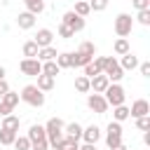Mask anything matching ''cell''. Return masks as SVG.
Instances as JSON below:
<instances>
[{
	"label": "cell",
	"instance_id": "cell-41",
	"mask_svg": "<svg viewBox=\"0 0 150 150\" xmlns=\"http://www.w3.org/2000/svg\"><path fill=\"white\" fill-rule=\"evenodd\" d=\"M143 143L150 145V131H148V129H145V134H143Z\"/></svg>",
	"mask_w": 150,
	"mask_h": 150
},
{
	"label": "cell",
	"instance_id": "cell-26",
	"mask_svg": "<svg viewBox=\"0 0 150 150\" xmlns=\"http://www.w3.org/2000/svg\"><path fill=\"white\" fill-rule=\"evenodd\" d=\"M112 117H115V122H124L127 117H129V108L122 103V105H115L112 108Z\"/></svg>",
	"mask_w": 150,
	"mask_h": 150
},
{
	"label": "cell",
	"instance_id": "cell-3",
	"mask_svg": "<svg viewBox=\"0 0 150 150\" xmlns=\"http://www.w3.org/2000/svg\"><path fill=\"white\" fill-rule=\"evenodd\" d=\"M103 98L108 101V105L115 108V105H122L127 96H124V89H122L117 82H110V84L105 87V91H103Z\"/></svg>",
	"mask_w": 150,
	"mask_h": 150
},
{
	"label": "cell",
	"instance_id": "cell-17",
	"mask_svg": "<svg viewBox=\"0 0 150 150\" xmlns=\"http://www.w3.org/2000/svg\"><path fill=\"white\" fill-rule=\"evenodd\" d=\"M54 80H56V77L40 73V75H38V84H35V87H38L40 91H49V89H54Z\"/></svg>",
	"mask_w": 150,
	"mask_h": 150
},
{
	"label": "cell",
	"instance_id": "cell-4",
	"mask_svg": "<svg viewBox=\"0 0 150 150\" xmlns=\"http://www.w3.org/2000/svg\"><path fill=\"white\" fill-rule=\"evenodd\" d=\"M131 28H134V19H131V14H117V19H115V33L120 35V38H127L129 33H131Z\"/></svg>",
	"mask_w": 150,
	"mask_h": 150
},
{
	"label": "cell",
	"instance_id": "cell-19",
	"mask_svg": "<svg viewBox=\"0 0 150 150\" xmlns=\"http://www.w3.org/2000/svg\"><path fill=\"white\" fill-rule=\"evenodd\" d=\"M120 66H122V70H134V68L138 66V59H136L131 52H127V54H122V61H120Z\"/></svg>",
	"mask_w": 150,
	"mask_h": 150
},
{
	"label": "cell",
	"instance_id": "cell-18",
	"mask_svg": "<svg viewBox=\"0 0 150 150\" xmlns=\"http://www.w3.org/2000/svg\"><path fill=\"white\" fill-rule=\"evenodd\" d=\"M63 136H70V138L80 141V138H82V127H80L77 122H70V124L63 127Z\"/></svg>",
	"mask_w": 150,
	"mask_h": 150
},
{
	"label": "cell",
	"instance_id": "cell-25",
	"mask_svg": "<svg viewBox=\"0 0 150 150\" xmlns=\"http://www.w3.org/2000/svg\"><path fill=\"white\" fill-rule=\"evenodd\" d=\"M14 138H16V131H12V129H0V145H12L14 143Z\"/></svg>",
	"mask_w": 150,
	"mask_h": 150
},
{
	"label": "cell",
	"instance_id": "cell-44",
	"mask_svg": "<svg viewBox=\"0 0 150 150\" xmlns=\"http://www.w3.org/2000/svg\"><path fill=\"white\" fill-rule=\"evenodd\" d=\"M0 148H2V145H0Z\"/></svg>",
	"mask_w": 150,
	"mask_h": 150
},
{
	"label": "cell",
	"instance_id": "cell-9",
	"mask_svg": "<svg viewBox=\"0 0 150 150\" xmlns=\"http://www.w3.org/2000/svg\"><path fill=\"white\" fill-rule=\"evenodd\" d=\"M19 68H21L23 75H28V77H38V75L42 73V61H38V59H23V61L19 63Z\"/></svg>",
	"mask_w": 150,
	"mask_h": 150
},
{
	"label": "cell",
	"instance_id": "cell-27",
	"mask_svg": "<svg viewBox=\"0 0 150 150\" xmlns=\"http://www.w3.org/2000/svg\"><path fill=\"white\" fill-rule=\"evenodd\" d=\"M112 49H115V54H127V52H131L129 49V42H127V38H120V40H115V45H112Z\"/></svg>",
	"mask_w": 150,
	"mask_h": 150
},
{
	"label": "cell",
	"instance_id": "cell-16",
	"mask_svg": "<svg viewBox=\"0 0 150 150\" xmlns=\"http://www.w3.org/2000/svg\"><path fill=\"white\" fill-rule=\"evenodd\" d=\"M82 138H84V143H98V138H101V129H98L96 124H91V127L82 129Z\"/></svg>",
	"mask_w": 150,
	"mask_h": 150
},
{
	"label": "cell",
	"instance_id": "cell-20",
	"mask_svg": "<svg viewBox=\"0 0 150 150\" xmlns=\"http://www.w3.org/2000/svg\"><path fill=\"white\" fill-rule=\"evenodd\" d=\"M35 59H38V61H42V63H45V61H54V59H56V49H54L52 45H49V47H42V49L38 52V56H35Z\"/></svg>",
	"mask_w": 150,
	"mask_h": 150
},
{
	"label": "cell",
	"instance_id": "cell-6",
	"mask_svg": "<svg viewBox=\"0 0 150 150\" xmlns=\"http://www.w3.org/2000/svg\"><path fill=\"white\" fill-rule=\"evenodd\" d=\"M63 120H59V117H52L47 124H45V134H47V141L52 143V141H56V138H61L63 136Z\"/></svg>",
	"mask_w": 150,
	"mask_h": 150
},
{
	"label": "cell",
	"instance_id": "cell-29",
	"mask_svg": "<svg viewBox=\"0 0 150 150\" xmlns=\"http://www.w3.org/2000/svg\"><path fill=\"white\" fill-rule=\"evenodd\" d=\"M75 89H77L80 94H87V91H89V77H87V75H80V77L75 80Z\"/></svg>",
	"mask_w": 150,
	"mask_h": 150
},
{
	"label": "cell",
	"instance_id": "cell-40",
	"mask_svg": "<svg viewBox=\"0 0 150 150\" xmlns=\"http://www.w3.org/2000/svg\"><path fill=\"white\" fill-rule=\"evenodd\" d=\"M80 150H96V143H84Z\"/></svg>",
	"mask_w": 150,
	"mask_h": 150
},
{
	"label": "cell",
	"instance_id": "cell-13",
	"mask_svg": "<svg viewBox=\"0 0 150 150\" xmlns=\"http://www.w3.org/2000/svg\"><path fill=\"white\" fill-rule=\"evenodd\" d=\"M108 84H110V80H108L103 73H98V75L89 77V89H94V94H103Z\"/></svg>",
	"mask_w": 150,
	"mask_h": 150
},
{
	"label": "cell",
	"instance_id": "cell-32",
	"mask_svg": "<svg viewBox=\"0 0 150 150\" xmlns=\"http://www.w3.org/2000/svg\"><path fill=\"white\" fill-rule=\"evenodd\" d=\"M82 68H84V75H87V77H94V75H98V73H101V70H98V66H96L94 61H89V63H87V66H82Z\"/></svg>",
	"mask_w": 150,
	"mask_h": 150
},
{
	"label": "cell",
	"instance_id": "cell-1",
	"mask_svg": "<svg viewBox=\"0 0 150 150\" xmlns=\"http://www.w3.org/2000/svg\"><path fill=\"white\" fill-rule=\"evenodd\" d=\"M28 141H30V150H47L49 148V141H47V134H45L42 124H30Z\"/></svg>",
	"mask_w": 150,
	"mask_h": 150
},
{
	"label": "cell",
	"instance_id": "cell-37",
	"mask_svg": "<svg viewBox=\"0 0 150 150\" xmlns=\"http://www.w3.org/2000/svg\"><path fill=\"white\" fill-rule=\"evenodd\" d=\"M131 5L136 9H150V0H131Z\"/></svg>",
	"mask_w": 150,
	"mask_h": 150
},
{
	"label": "cell",
	"instance_id": "cell-24",
	"mask_svg": "<svg viewBox=\"0 0 150 150\" xmlns=\"http://www.w3.org/2000/svg\"><path fill=\"white\" fill-rule=\"evenodd\" d=\"M19 122H21V120H19V115H12V112L2 117V127H5V129H12V131H16V129H19Z\"/></svg>",
	"mask_w": 150,
	"mask_h": 150
},
{
	"label": "cell",
	"instance_id": "cell-34",
	"mask_svg": "<svg viewBox=\"0 0 150 150\" xmlns=\"http://www.w3.org/2000/svg\"><path fill=\"white\" fill-rule=\"evenodd\" d=\"M138 23H143V26H150V9H138Z\"/></svg>",
	"mask_w": 150,
	"mask_h": 150
},
{
	"label": "cell",
	"instance_id": "cell-28",
	"mask_svg": "<svg viewBox=\"0 0 150 150\" xmlns=\"http://www.w3.org/2000/svg\"><path fill=\"white\" fill-rule=\"evenodd\" d=\"M59 70H61V68L56 66V61H45V63H42V73H45V75L56 77V75H59Z\"/></svg>",
	"mask_w": 150,
	"mask_h": 150
},
{
	"label": "cell",
	"instance_id": "cell-21",
	"mask_svg": "<svg viewBox=\"0 0 150 150\" xmlns=\"http://www.w3.org/2000/svg\"><path fill=\"white\" fill-rule=\"evenodd\" d=\"M56 66L59 68H73V54L70 52H61V54H56Z\"/></svg>",
	"mask_w": 150,
	"mask_h": 150
},
{
	"label": "cell",
	"instance_id": "cell-12",
	"mask_svg": "<svg viewBox=\"0 0 150 150\" xmlns=\"http://www.w3.org/2000/svg\"><path fill=\"white\" fill-rule=\"evenodd\" d=\"M143 115H150V103L145 98H138L131 103L129 108V117H143Z\"/></svg>",
	"mask_w": 150,
	"mask_h": 150
},
{
	"label": "cell",
	"instance_id": "cell-43",
	"mask_svg": "<svg viewBox=\"0 0 150 150\" xmlns=\"http://www.w3.org/2000/svg\"><path fill=\"white\" fill-rule=\"evenodd\" d=\"M0 80H5V68L0 66Z\"/></svg>",
	"mask_w": 150,
	"mask_h": 150
},
{
	"label": "cell",
	"instance_id": "cell-33",
	"mask_svg": "<svg viewBox=\"0 0 150 150\" xmlns=\"http://www.w3.org/2000/svg\"><path fill=\"white\" fill-rule=\"evenodd\" d=\"M105 7H108V0H91L89 2V9L91 12H103Z\"/></svg>",
	"mask_w": 150,
	"mask_h": 150
},
{
	"label": "cell",
	"instance_id": "cell-22",
	"mask_svg": "<svg viewBox=\"0 0 150 150\" xmlns=\"http://www.w3.org/2000/svg\"><path fill=\"white\" fill-rule=\"evenodd\" d=\"M23 5H26V12H30V14H40V12H45V2L42 0H23Z\"/></svg>",
	"mask_w": 150,
	"mask_h": 150
},
{
	"label": "cell",
	"instance_id": "cell-8",
	"mask_svg": "<svg viewBox=\"0 0 150 150\" xmlns=\"http://www.w3.org/2000/svg\"><path fill=\"white\" fill-rule=\"evenodd\" d=\"M16 103H19V94H16V91H7V94L0 98V117H5V115H9V112H14Z\"/></svg>",
	"mask_w": 150,
	"mask_h": 150
},
{
	"label": "cell",
	"instance_id": "cell-36",
	"mask_svg": "<svg viewBox=\"0 0 150 150\" xmlns=\"http://www.w3.org/2000/svg\"><path fill=\"white\" fill-rule=\"evenodd\" d=\"M59 35H61V38H73L75 33H73V30H70L66 23H61V26H59Z\"/></svg>",
	"mask_w": 150,
	"mask_h": 150
},
{
	"label": "cell",
	"instance_id": "cell-39",
	"mask_svg": "<svg viewBox=\"0 0 150 150\" xmlns=\"http://www.w3.org/2000/svg\"><path fill=\"white\" fill-rule=\"evenodd\" d=\"M7 91H9V84H7L5 80H0V98H2V96H5Z\"/></svg>",
	"mask_w": 150,
	"mask_h": 150
},
{
	"label": "cell",
	"instance_id": "cell-23",
	"mask_svg": "<svg viewBox=\"0 0 150 150\" xmlns=\"http://www.w3.org/2000/svg\"><path fill=\"white\" fill-rule=\"evenodd\" d=\"M38 52H40V47L35 45V40L23 42V56H26V59H35V56H38Z\"/></svg>",
	"mask_w": 150,
	"mask_h": 150
},
{
	"label": "cell",
	"instance_id": "cell-30",
	"mask_svg": "<svg viewBox=\"0 0 150 150\" xmlns=\"http://www.w3.org/2000/svg\"><path fill=\"white\" fill-rule=\"evenodd\" d=\"M73 12H75L77 16H82V19H84V16H87V14L91 12V9H89V2L80 0V2H75V9H73Z\"/></svg>",
	"mask_w": 150,
	"mask_h": 150
},
{
	"label": "cell",
	"instance_id": "cell-2",
	"mask_svg": "<svg viewBox=\"0 0 150 150\" xmlns=\"http://www.w3.org/2000/svg\"><path fill=\"white\" fill-rule=\"evenodd\" d=\"M21 101H26L28 105H33V108H40V105H45V91H40L35 84H26L23 89H21Z\"/></svg>",
	"mask_w": 150,
	"mask_h": 150
},
{
	"label": "cell",
	"instance_id": "cell-7",
	"mask_svg": "<svg viewBox=\"0 0 150 150\" xmlns=\"http://www.w3.org/2000/svg\"><path fill=\"white\" fill-rule=\"evenodd\" d=\"M105 143L108 148H115L122 143V124L120 122H110L108 129H105Z\"/></svg>",
	"mask_w": 150,
	"mask_h": 150
},
{
	"label": "cell",
	"instance_id": "cell-38",
	"mask_svg": "<svg viewBox=\"0 0 150 150\" xmlns=\"http://www.w3.org/2000/svg\"><path fill=\"white\" fill-rule=\"evenodd\" d=\"M138 68H141V75H145V77H150V63H148V61H145V63H141Z\"/></svg>",
	"mask_w": 150,
	"mask_h": 150
},
{
	"label": "cell",
	"instance_id": "cell-35",
	"mask_svg": "<svg viewBox=\"0 0 150 150\" xmlns=\"http://www.w3.org/2000/svg\"><path fill=\"white\" fill-rule=\"evenodd\" d=\"M136 127H138L141 131H145V129H150V115H143V117H136Z\"/></svg>",
	"mask_w": 150,
	"mask_h": 150
},
{
	"label": "cell",
	"instance_id": "cell-10",
	"mask_svg": "<svg viewBox=\"0 0 150 150\" xmlns=\"http://www.w3.org/2000/svg\"><path fill=\"white\" fill-rule=\"evenodd\" d=\"M61 23H66L73 33H80V30L84 28V19H82V16H77L73 9H70V12H66V14L61 16Z\"/></svg>",
	"mask_w": 150,
	"mask_h": 150
},
{
	"label": "cell",
	"instance_id": "cell-14",
	"mask_svg": "<svg viewBox=\"0 0 150 150\" xmlns=\"http://www.w3.org/2000/svg\"><path fill=\"white\" fill-rule=\"evenodd\" d=\"M52 40H54V33H52L49 28H40L38 35H35V45H38L40 49H42V47H49Z\"/></svg>",
	"mask_w": 150,
	"mask_h": 150
},
{
	"label": "cell",
	"instance_id": "cell-11",
	"mask_svg": "<svg viewBox=\"0 0 150 150\" xmlns=\"http://www.w3.org/2000/svg\"><path fill=\"white\" fill-rule=\"evenodd\" d=\"M87 105H89V110H94L96 115H103V112L108 110V101L103 98V94H89V96H87Z\"/></svg>",
	"mask_w": 150,
	"mask_h": 150
},
{
	"label": "cell",
	"instance_id": "cell-42",
	"mask_svg": "<svg viewBox=\"0 0 150 150\" xmlns=\"http://www.w3.org/2000/svg\"><path fill=\"white\" fill-rule=\"evenodd\" d=\"M110 150H129V148H127L124 143H120V145H115V148H110Z\"/></svg>",
	"mask_w": 150,
	"mask_h": 150
},
{
	"label": "cell",
	"instance_id": "cell-5",
	"mask_svg": "<svg viewBox=\"0 0 150 150\" xmlns=\"http://www.w3.org/2000/svg\"><path fill=\"white\" fill-rule=\"evenodd\" d=\"M103 75H105L110 82H117V80L124 77V70H122V66H120L112 56H108V61H105V66H103Z\"/></svg>",
	"mask_w": 150,
	"mask_h": 150
},
{
	"label": "cell",
	"instance_id": "cell-31",
	"mask_svg": "<svg viewBox=\"0 0 150 150\" xmlns=\"http://www.w3.org/2000/svg\"><path fill=\"white\" fill-rule=\"evenodd\" d=\"M12 145H14L16 150H30V141H28V136H16Z\"/></svg>",
	"mask_w": 150,
	"mask_h": 150
},
{
	"label": "cell",
	"instance_id": "cell-15",
	"mask_svg": "<svg viewBox=\"0 0 150 150\" xmlns=\"http://www.w3.org/2000/svg\"><path fill=\"white\" fill-rule=\"evenodd\" d=\"M16 26L23 28V30L33 28V26H35V14H30V12H21V14L16 16Z\"/></svg>",
	"mask_w": 150,
	"mask_h": 150
}]
</instances>
